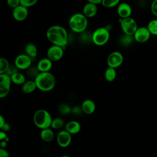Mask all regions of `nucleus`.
<instances>
[{"label":"nucleus","instance_id":"nucleus-1","mask_svg":"<svg viewBox=\"0 0 157 157\" xmlns=\"http://www.w3.org/2000/svg\"><path fill=\"white\" fill-rule=\"evenodd\" d=\"M47 39L53 44L64 48L68 43V34L66 29L60 25L49 27L46 32Z\"/></svg>","mask_w":157,"mask_h":157},{"label":"nucleus","instance_id":"nucleus-2","mask_svg":"<svg viewBox=\"0 0 157 157\" xmlns=\"http://www.w3.org/2000/svg\"><path fill=\"white\" fill-rule=\"evenodd\" d=\"M37 88L42 91L52 90L56 85V78L50 72H40L34 78Z\"/></svg>","mask_w":157,"mask_h":157},{"label":"nucleus","instance_id":"nucleus-3","mask_svg":"<svg viewBox=\"0 0 157 157\" xmlns=\"http://www.w3.org/2000/svg\"><path fill=\"white\" fill-rule=\"evenodd\" d=\"M69 26L72 31L77 33H82L85 32L88 26L87 18L83 13H74L69 20Z\"/></svg>","mask_w":157,"mask_h":157},{"label":"nucleus","instance_id":"nucleus-4","mask_svg":"<svg viewBox=\"0 0 157 157\" xmlns=\"http://www.w3.org/2000/svg\"><path fill=\"white\" fill-rule=\"evenodd\" d=\"M52 120L50 113L45 109H38L33 115L34 124L41 130L51 127Z\"/></svg>","mask_w":157,"mask_h":157},{"label":"nucleus","instance_id":"nucleus-5","mask_svg":"<svg viewBox=\"0 0 157 157\" xmlns=\"http://www.w3.org/2000/svg\"><path fill=\"white\" fill-rule=\"evenodd\" d=\"M110 31L105 27L96 29L92 33V42L98 46L105 45L109 40Z\"/></svg>","mask_w":157,"mask_h":157},{"label":"nucleus","instance_id":"nucleus-6","mask_svg":"<svg viewBox=\"0 0 157 157\" xmlns=\"http://www.w3.org/2000/svg\"><path fill=\"white\" fill-rule=\"evenodd\" d=\"M120 23L123 32L126 35L133 36L138 28L136 21L131 17L121 18Z\"/></svg>","mask_w":157,"mask_h":157},{"label":"nucleus","instance_id":"nucleus-7","mask_svg":"<svg viewBox=\"0 0 157 157\" xmlns=\"http://www.w3.org/2000/svg\"><path fill=\"white\" fill-rule=\"evenodd\" d=\"M11 78L7 74H0V98L7 96L10 90Z\"/></svg>","mask_w":157,"mask_h":157},{"label":"nucleus","instance_id":"nucleus-8","mask_svg":"<svg viewBox=\"0 0 157 157\" xmlns=\"http://www.w3.org/2000/svg\"><path fill=\"white\" fill-rule=\"evenodd\" d=\"M123 56L121 52L114 51L109 55L107 58V64L108 67L115 69L123 64Z\"/></svg>","mask_w":157,"mask_h":157},{"label":"nucleus","instance_id":"nucleus-9","mask_svg":"<svg viewBox=\"0 0 157 157\" xmlns=\"http://www.w3.org/2000/svg\"><path fill=\"white\" fill-rule=\"evenodd\" d=\"M64 55V48L52 45L50 46L47 52V56L50 59L52 62L58 61L60 60Z\"/></svg>","mask_w":157,"mask_h":157},{"label":"nucleus","instance_id":"nucleus-10","mask_svg":"<svg viewBox=\"0 0 157 157\" xmlns=\"http://www.w3.org/2000/svg\"><path fill=\"white\" fill-rule=\"evenodd\" d=\"M32 58L26 54H20L15 59V66L20 70L28 69L31 66Z\"/></svg>","mask_w":157,"mask_h":157},{"label":"nucleus","instance_id":"nucleus-11","mask_svg":"<svg viewBox=\"0 0 157 157\" xmlns=\"http://www.w3.org/2000/svg\"><path fill=\"white\" fill-rule=\"evenodd\" d=\"M71 134L65 129L60 131L56 136V142L58 145L63 148L68 147L71 142Z\"/></svg>","mask_w":157,"mask_h":157},{"label":"nucleus","instance_id":"nucleus-12","mask_svg":"<svg viewBox=\"0 0 157 157\" xmlns=\"http://www.w3.org/2000/svg\"><path fill=\"white\" fill-rule=\"evenodd\" d=\"M150 36L151 34L147 27H140L136 30L133 35V37L137 42L144 43L150 39Z\"/></svg>","mask_w":157,"mask_h":157},{"label":"nucleus","instance_id":"nucleus-13","mask_svg":"<svg viewBox=\"0 0 157 157\" xmlns=\"http://www.w3.org/2000/svg\"><path fill=\"white\" fill-rule=\"evenodd\" d=\"M28 15V9L25 7L19 5L12 10V16L13 18L18 21H23Z\"/></svg>","mask_w":157,"mask_h":157},{"label":"nucleus","instance_id":"nucleus-14","mask_svg":"<svg viewBox=\"0 0 157 157\" xmlns=\"http://www.w3.org/2000/svg\"><path fill=\"white\" fill-rule=\"evenodd\" d=\"M117 13L121 19L131 17L132 13L131 7L126 2H121L117 6Z\"/></svg>","mask_w":157,"mask_h":157},{"label":"nucleus","instance_id":"nucleus-15","mask_svg":"<svg viewBox=\"0 0 157 157\" xmlns=\"http://www.w3.org/2000/svg\"><path fill=\"white\" fill-rule=\"evenodd\" d=\"M98 12V6L88 1L83 7V13L86 18H91L96 15Z\"/></svg>","mask_w":157,"mask_h":157},{"label":"nucleus","instance_id":"nucleus-16","mask_svg":"<svg viewBox=\"0 0 157 157\" xmlns=\"http://www.w3.org/2000/svg\"><path fill=\"white\" fill-rule=\"evenodd\" d=\"M36 66L40 72H50L52 67V61L47 57L43 58L39 61Z\"/></svg>","mask_w":157,"mask_h":157},{"label":"nucleus","instance_id":"nucleus-17","mask_svg":"<svg viewBox=\"0 0 157 157\" xmlns=\"http://www.w3.org/2000/svg\"><path fill=\"white\" fill-rule=\"evenodd\" d=\"M96 104L95 102L90 99L84 100L81 105V108L83 113L87 115H91L96 110Z\"/></svg>","mask_w":157,"mask_h":157},{"label":"nucleus","instance_id":"nucleus-18","mask_svg":"<svg viewBox=\"0 0 157 157\" xmlns=\"http://www.w3.org/2000/svg\"><path fill=\"white\" fill-rule=\"evenodd\" d=\"M81 125L77 121L72 120L67 123L65 125V130L72 134H76L80 132Z\"/></svg>","mask_w":157,"mask_h":157},{"label":"nucleus","instance_id":"nucleus-19","mask_svg":"<svg viewBox=\"0 0 157 157\" xmlns=\"http://www.w3.org/2000/svg\"><path fill=\"white\" fill-rule=\"evenodd\" d=\"M40 137L44 142H50L54 138V132L52 129L46 128L41 130Z\"/></svg>","mask_w":157,"mask_h":157},{"label":"nucleus","instance_id":"nucleus-20","mask_svg":"<svg viewBox=\"0 0 157 157\" xmlns=\"http://www.w3.org/2000/svg\"><path fill=\"white\" fill-rule=\"evenodd\" d=\"M37 88L36 84L34 80H28L26 81L25 83L22 85L21 90L24 93L29 94L33 93Z\"/></svg>","mask_w":157,"mask_h":157},{"label":"nucleus","instance_id":"nucleus-21","mask_svg":"<svg viewBox=\"0 0 157 157\" xmlns=\"http://www.w3.org/2000/svg\"><path fill=\"white\" fill-rule=\"evenodd\" d=\"M25 54L28 55L31 58H35L37 54V48L36 45L33 43H28L25 47Z\"/></svg>","mask_w":157,"mask_h":157},{"label":"nucleus","instance_id":"nucleus-22","mask_svg":"<svg viewBox=\"0 0 157 157\" xmlns=\"http://www.w3.org/2000/svg\"><path fill=\"white\" fill-rule=\"evenodd\" d=\"M117 77V71L115 69L108 67L104 72L105 79L109 82H113L115 80Z\"/></svg>","mask_w":157,"mask_h":157},{"label":"nucleus","instance_id":"nucleus-23","mask_svg":"<svg viewBox=\"0 0 157 157\" xmlns=\"http://www.w3.org/2000/svg\"><path fill=\"white\" fill-rule=\"evenodd\" d=\"M12 82L16 84V85H23L25 82H26V78L25 76L20 73V72H17L12 76H10Z\"/></svg>","mask_w":157,"mask_h":157},{"label":"nucleus","instance_id":"nucleus-24","mask_svg":"<svg viewBox=\"0 0 157 157\" xmlns=\"http://www.w3.org/2000/svg\"><path fill=\"white\" fill-rule=\"evenodd\" d=\"M9 61L5 58H0V74H6L10 67Z\"/></svg>","mask_w":157,"mask_h":157},{"label":"nucleus","instance_id":"nucleus-25","mask_svg":"<svg viewBox=\"0 0 157 157\" xmlns=\"http://www.w3.org/2000/svg\"><path fill=\"white\" fill-rule=\"evenodd\" d=\"M64 124V120L59 117H56L53 119L51 127L54 129H59L63 127Z\"/></svg>","mask_w":157,"mask_h":157},{"label":"nucleus","instance_id":"nucleus-26","mask_svg":"<svg viewBox=\"0 0 157 157\" xmlns=\"http://www.w3.org/2000/svg\"><path fill=\"white\" fill-rule=\"evenodd\" d=\"M133 39H134L133 37V36H129L124 34L123 36H121V37L119 39V41L120 44H122L123 45L128 46L132 44Z\"/></svg>","mask_w":157,"mask_h":157},{"label":"nucleus","instance_id":"nucleus-27","mask_svg":"<svg viewBox=\"0 0 157 157\" xmlns=\"http://www.w3.org/2000/svg\"><path fill=\"white\" fill-rule=\"evenodd\" d=\"M147 28L151 34L157 36V20H151L148 23Z\"/></svg>","mask_w":157,"mask_h":157},{"label":"nucleus","instance_id":"nucleus-28","mask_svg":"<svg viewBox=\"0 0 157 157\" xmlns=\"http://www.w3.org/2000/svg\"><path fill=\"white\" fill-rule=\"evenodd\" d=\"M119 0H102L101 5L105 7L111 8L115 6H118L120 4Z\"/></svg>","mask_w":157,"mask_h":157},{"label":"nucleus","instance_id":"nucleus-29","mask_svg":"<svg viewBox=\"0 0 157 157\" xmlns=\"http://www.w3.org/2000/svg\"><path fill=\"white\" fill-rule=\"evenodd\" d=\"M59 111L63 115H67L72 112V108L67 104L63 103L59 106Z\"/></svg>","mask_w":157,"mask_h":157},{"label":"nucleus","instance_id":"nucleus-30","mask_svg":"<svg viewBox=\"0 0 157 157\" xmlns=\"http://www.w3.org/2000/svg\"><path fill=\"white\" fill-rule=\"evenodd\" d=\"M39 73L40 72L39 71L37 66L35 67L31 66L27 69V74L30 77H34L35 78Z\"/></svg>","mask_w":157,"mask_h":157},{"label":"nucleus","instance_id":"nucleus-31","mask_svg":"<svg viewBox=\"0 0 157 157\" xmlns=\"http://www.w3.org/2000/svg\"><path fill=\"white\" fill-rule=\"evenodd\" d=\"M37 2V0H20V5L28 8L34 6Z\"/></svg>","mask_w":157,"mask_h":157},{"label":"nucleus","instance_id":"nucleus-32","mask_svg":"<svg viewBox=\"0 0 157 157\" xmlns=\"http://www.w3.org/2000/svg\"><path fill=\"white\" fill-rule=\"evenodd\" d=\"M17 72H18V69L15 65L14 66H11L10 65L6 74H7V75H9L10 77L12 75H13V74H15Z\"/></svg>","mask_w":157,"mask_h":157},{"label":"nucleus","instance_id":"nucleus-33","mask_svg":"<svg viewBox=\"0 0 157 157\" xmlns=\"http://www.w3.org/2000/svg\"><path fill=\"white\" fill-rule=\"evenodd\" d=\"M7 3L9 7L13 9L20 5V0H7Z\"/></svg>","mask_w":157,"mask_h":157},{"label":"nucleus","instance_id":"nucleus-34","mask_svg":"<svg viewBox=\"0 0 157 157\" xmlns=\"http://www.w3.org/2000/svg\"><path fill=\"white\" fill-rule=\"evenodd\" d=\"M150 9L152 13L155 16L157 17V0H155L152 2L150 6Z\"/></svg>","mask_w":157,"mask_h":157},{"label":"nucleus","instance_id":"nucleus-35","mask_svg":"<svg viewBox=\"0 0 157 157\" xmlns=\"http://www.w3.org/2000/svg\"><path fill=\"white\" fill-rule=\"evenodd\" d=\"M72 112L75 115H80L82 112H83V111H82V109L81 108V106L78 107L77 105H75V106L72 107V112Z\"/></svg>","mask_w":157,"mask_h":157},{"label":"nucleus","instance_id":"nucleus-36","mask_svg":"<svg viewBox=\"0 0 157 157\" xmlns=\"http://www.w3.org/2000/svg\"><path fill=\"white\" fill-rule=\"evenodd\" d=\"M9 153L4 148L0 149V157H9Z\"/></svg>","mask_w":157,"mask_h":157},{"label":"nucleus","instance_id":"nucleus-37","mask_svg":"<svg viewBox=\"0 0 157 157\" xmlns=\"http://www.w3.org/2000/svg\"><path fill=\"white\" fill-rule=\"evenodd\" d=\"M1 129H2V131H4V132H7V131H9L10 130V124H9V123H6L4 124V126H3Z\"/></svg>","mask_w":157,"mask_h":157},{"label":"nucleus","instance_id":"nucleus-38","mask_svg":"<svg viewBox=\"0 0 157 157\" xmlns=\"http://www.w3.org/2000/svg\"><path fill=\"white\" fill-rule=\"evenodd\" d=\"M7 138V134H6V132H4L2 131H1L0 132V140L2 141V140H5Z\"/></svg>","mask_w":157,"mask_h":157},{"label":"nucleus","instance_id":"nucleus-39","mask_svg":"<svg viewBox=\"0 0 157 157\" xmlns=\"http://www.w3.org/2000/svg\"><path fill=\"white\" fill-rule=\"evenodd\" d=\"M6 123L4 117L2 115H0V128H1Z\"/></svg>","mask_w":157,"mask_h":157},{"label":"nucleus","instance_id":"nucleus-40","mask_svg":"<svg viewBox=\"0 0 157 157\" xmlns=\"http://www.w3.org/2000/svg\"><path fill=\"white\" fill-rule=\"evenodd\" d=\"M89 1V2H90L91 3H92V4H95V5H98V4H101V3H102V0H89V1Z\"/></svg>","mask_w":157,"mask_h":157},{"label":"nucleus","instance_id":"nucleus-41","mask_svg":"<svg viewBox=\"0 0 157 157\" xmlns=\"http://www.w3.org/2000/svg\"><path fill=\"white\" fill-rule=\"evenodd\" d=\"M7 142L6 140H2L1 142V148H4L7 147Z\"/></svg>","mask_w":157,"mask_h":157},{"label":"nucleus","instance_id":"nucleus-42","mask_svg":"<svg viewBox=\"0 0 157 157\" xmlns=\"http://www.w3.org/2000/svg\"><path fill=\"white\" fill-rule=\"evenodd\" d=\"M61 157H70V156H69L68 155H63Z\"/></svg>","mask_w":157,"mask_h":157},{"label":"nucleus","instance_id":"nucleus-43","mask_svg":"<svg viewBox=\"0 0 157 157\" xmlns=\"http://www.w3.org/2000/svg\"><path fill=\"white\" fill-rule=\"evenodd\" d=\"M48 157H53V156H48Z\"/></svg>","mask_w":157,"mask_h":157}]
</instances>
